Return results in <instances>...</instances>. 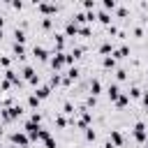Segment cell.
Returning <instances> with one entry per match:
<instances>
[{"instance_id":"6da1fadb","label":"cell","mask_w":148,"mask_h":148,"mask_svg":"<svg viewBox=\"0 0 148 148\" xmlns=\"http://www.w3.org/2000/svg\"><path fill=\"white\" fill-rule=\"evenodd\" d=\"M132 136L139 141V143H143L146 141V136H148V130H146V123H134V127H132Z\"/></svg>"},{"instance_id":"7a4b0ae2","label":"cell","mask_w":148,"mask_h":148,"mask_svg":"<svg viewBox=\"0 0 148 148\" xmlns=\"http://www.w3.org/2000/svg\"><path fill=\"white\" fill-rule=\"evenodd\" d=\"M12 143L14 146H21V148H28V143H30V139H28V134L25 132H12Z\"/></svg>"},{"instance_id":"3957f363","label":"cell","mask_w":148,"mask_h":148,"mask_svg":"<svg viewBox=\"0 0 148 148\" xmlns=\"http://www.w3.org/2000/svg\"><path fill=\"white\" fill-rule=\"evenodd\" d=\"M37 9L51 18V14H56V12H58V5H53V2H37Z\"/></svg>"},{"instance_id":"277c9868","label":"cell","mask_w":148,"mask_h":148,"mask_svg":"<svg viewBox=\"0 0 148 148\" xmlns=\"http://www.w3.org/2000/svg\"><path fill=\"white\" fill-rule=\"evenodd\" d=\"M62 65H67V60H65V53H53V58H51V67L58 72Z\"/></svg>"},{"instance_id":"5b68a950","label":"cell","mask_w":148,"mask_h":148,"mask_svg":"<svg viewBox=\"0 0 148 148\" xmlns=\"http://www.w3.org/2000/svg\"><path fill=\"white\" fill-rule=\"evenodd\" d=\"M109 141H111L116 148H120V146H123V134H120V130H111V134H109Z\"/></svg>"},{"instance_id":"8992f818","label":"cell","mask_w":148,"mask_h":148,"mask_svg":"<svg viewBox=\"0 0 148 148\" xmlns=\"http://www.w3.org/2000/svg\"><path fill=\"white\" fill-rule=\"evenodd\" d=\"M79 35V25L74 23V21H67V25H65V37H76Z\"/></svg>"},{"instance_id":"52a82bcc","label":"cell","mask_w":148,"mask_h":148,"mask_svg":"<svg viewBox=\"0 0 148 148\" xmlns=\"http://www.w3.org/2000/svg\"><path fill=\"white\" fill-rule=\"evenodd\" d=\"M106 95H109V99H111V102H116V99H118L123 92H120V88H118L116 83H111V86L106 88Z\"/></svg>"},{"instance_id":"ba28073f","label":"cell","mask_w":148,"mask_h":148,"mask_svg":"<svg viewBox=\"0 0 148 148\" xmlns=\"http://www.w3.org/2000/svg\"><path fill=\"white\" fill-rule=\"evenodd\" d=\"M12 51H14V56H16L18 60H23V58H25V46H23V44H16V42H14Z\"/></svg>"},{"instance_id":"9c48e42d","label":"cell","mask_w":148,"mask_h":148,"mask_svg":"<svg viewBox=\"0 0 148 148\" xmlns=\"http://www.w3.org/2000/svg\"><path fill=\"white\" fill-rule=\"evenodd\" d=\"M32 53H35V58H37V60H46V58H49V51H46L44 46H35V49H32Z\"/></svg>"},{"instance_id":"30bf717a","label":"cell","mask_w":148,"mask_h":148,"mask_svg":"<svg viewBox=\"0 0 148 148\" xmlns=\"http://www.w3.org/2000/svg\"><path fill=\"white\" fill-rule=\"evenodd\" d=\"M74 79H79V67H69V72H67V76H65V86H69Z\"/></svg>"},{"instance_id":"8fae6325","label":"cell","mask_w":148,"mask_h":148,"mask_svg":"<svg viewBox=\"0 0 148 148\" xmlns=\"http://www.w3.org/2000/svg\"><path fill=\"white\" fill-rule=\"evenodd\" d=\"M90 92H92V97H97V95L102 92V83H99V79H90Z\"/></svg>"},{"instance_id":"7c38bea8","label":"cell","mask_w":148,"mask_h":148,"mask_svg":"<svg viewBox=\"0 0 148 148\" xmlns=\"http://www.w3.org/2000/svg\"><path fill=\"white\" fill-rule=\"evenodd\" d=\"M53 42H56V49H58V53H62V46H65V35L56 32V35H53Z\"/></svg>"},{"instance_id":"4fadbf2b","label":"cell","mask_w":148,"mask_h":148,"mask_svg":"<svg viewBox=\"0 0 148 148\" xmlns=\"http://www.w3.org/2000/svg\"><path fill=\"white\" fill-rule=\"evenodd\" d=\"M35 95H37V97H39V99H46V97H49V95H51V86H39V88H37V92H35Z\"/></svg>"},{"instance_id":"5bb4252c","label":"cell","mask_w":148,"mask_h":148,"mask_svg":"<svg viewBox=\"0 0 148 148\" xmlns=\"http://www.w3.org/2000/svg\"><path fill=\"white\" fill-rule=\"evenodd\" d=\"M113 104H116L118 109H125V106L130 104V95H127V92H123V95H120V97H118V99H116Z\"/></svg>"},{"instance_id":"9a60e30c","label":"cell","mask_w":148,"mask_h":148,"mask_svg":"<svg viewBox=\"0 0 148 148\" xmlns=\"http://www.w3.org/2000/svg\"><path fill=\"white\" fill-rule=\"evenodd\" d=\"M14 42H16V44H23V42H25V32H23L21 28L14 30Z\"/></svg>"},{"instance_id":"2e32d148","label":"cell","mask_w":148,"mask_h":148,"mask_svg":"<svg viewBox=\"0 0 148 148\" xmlns=\"http://www.w3.org/2000/svg\"><path fill=\"white\" fill-rule=\"evenodd\" d=\"M35 76H37V74H35V69H32L30 65H25V67H23V79H28V81H32Z\"/></svg>"},{"instance_id":"e0dca14e","label":"cell","mask_w":148,"mask_h":148,"mask_svg":"<svg viewBox=\"0 0 148 148\" xmlns=\"http://www.w3.org/2000/svg\"><path fill=\"white\" fill-rule=\"evenodd\" d=\"M125 56H130V49L127 46H120V49L113 51V58H125Z\"/></svg>"},{"instance_id":"ac0fdd59","label":"cell","mask_w":148,"mask_h":148,"mask_svg":"<svg viewBox=\"0 0 148 148\" xmlns=\"http://www.w3.org/2000/svg\"><path fill=\"white\" fill-rule=\"evenodd\" d=\"M102 65H104L106 69H113V67H116V58H111V56H104V60H102Z\"/></svg>"},{"instance_id":"d6986e66","label":"cell","mask_w":148,"mask_h":148,"mask_svg":"<svg viewBox=\"0 0 148 148\" xmlns=\"http://www.w3.org/2000/svg\"><path fill=\"white\" fill-rule=\"evenodd\" d=\"M97 18H99L104 25H111V16H109L106 12H97Z\"/></svg>"},{"instance_id":"ffe728a7","label":"cell","mask_w":148,"mask_h":148,"mask_svg":"<svg viewBox=\"0 0 148 148\" xmlns=\"http://www.w3.org/2000/svg\"><path fill=\"white\" fill-rule=\"evenodd\" d=\"M49 83H51V88H56V86H60V83H65V79H62V76H60V74H53V76H51V81H49Z\"/></svg>"},{"instance_id":"44dd1931","label":"cell","mask_w":148,"mask_h":148,"mask_svg":"<svg viewBox=\"0 0 148 148\" xmlns=\"http://www.w3.org/2000/svg\"><path fill=\"white\" fill-rule=\"evenodd\" d=\"M28 106H30V109H37V106H39V97H37V95H30V97H28Z\"/></svg>"},{"instance_id":"7402d4cb","label":"cell","mask_w":148,"mask_h":148,"mask_svg":"<svg viewBox=\"0 0 148 148\" xmlns=\"http://www.w3.org/2000/svg\"><path fill=\"white\" fill-rule=\"evenodd\" d=\"M111 51H113V46H111V42H104V44L99 46V53H104V56H106V53H111Z\"/></svg>"},{"instance_id":"603a6c76","label":"cell","mask_w":148,"mask_h":148,"mask_svg":"<svg viewBox=\"0 0 148 148\" xmlns=\"http://www.w3.org/2000/svg\"><path fill=\"white\" fill-rule=\"evenodd\" d=\"M127 95H130V97H134V99H136V97H141V95H143V92H141V88H136V86H132V90H130V92H127Z\"/></svg>"},{"instance_id":"cb8c5ba5","label":"cell","mask_w":148,"mask_h":148,"mask_svg":"<svg viewBox=\"0 0 148 148\" xmlns=\"http://www.w3.org/2000/svg\"><path fill=\"white\" fill-rule=\"evenodd\" d=\"M56 125H58L60 130H65V127H67V120H65V116H56Z\"/></svg>"},{"instance_id":"d4e9b609","label":"cell","mask_w":148,"mask_h":148,"mask_svg":"<svg viewBox=\"0 0 148 148\" xmlns=\"http://www.w3.org/2000/svg\"><path fill=\"white\" fill-rule=\"evenodd\" d=\"M95 139H97L95 130H92V127H88V130H86V141H95Z\"/></svg>"},{"instance_id":"484cf974","label":"cell","mask_w":148,"mask_h":148,"mask_svg":"<svg viewBox=\"0 0 148 148\" xmlns=\"http://www.w3.org/2000/svg\"><path fill=\"white\" fill-rule=\"evenodd\" d=\"M51 25H53V18H49V16H44V18H42V28H44V30H49Z\"/></svg>"},{"instance_id":"4316f807","label":"cell","mask_w":148,"mask_h":148,"mask_svg":"<svg viewBox=\"0 0 148 148\" xmlns=\"http://www.w3.org/2000/svg\"><path fill=\"white\" fill-rule=\"evenodd\" d=\"M62 113H74V104L72 102H65L62 104Z\"/></svg>"},{"instance_id":"83f0119b","label":"cell","mask_w":148,"mask_h":148,"mask_svg":"<svg viewBox=\"0 0 148 148\" xmlns=\"http://www.w3.org/2000/svg\"><path fill=\"white\" fill-rule=\"evenodd\" d=\"M30 123H35V125H39V123H42V113H37V111H35V113L30 116Z\"/></svg>"},{"instance_id":"f1b7e54d","label":"cell","mask_w":148,"mask_h":148,"mask_svg":"<svg viewBox=\"0 0 148 148\" xmlns=\"http://www.w3.org/2000/svg\"><path fill=\"white\" fill-rule=\"evenodd\" d=\"M44 143H46V148H58V143H56V139H53V136H49Z\"/></svg>"},{"instance_id":"f546056e","label":"cell","mask_w":148,"mask_h":148,"mask_svg":"<svg viewBox=\"0 0 148 148\" xmlns=\"http://www.w3.org/2000/svg\"><path fill=\"white\" fill-rule=\"evenodd\" d=\"M104 9H116V0H104Z\"/></svg>"},{"instance_id":"4dcf8cb0","label":"cell","mask_w":148,"mask_h":148,"mask_svg":"<svg viewBox=\"0 0 148 148\" xmlns=\"http://www.w3.org/2000/svg\"><path fill=\"white\" fill-rule=\"evenodd\" d=\"M79 35H81V37H88V35H90V28H88V25L79 28Z\"/></svg>"},{"instance_id":"1f68e13d","label":"cell","mask_w":148,"mask_h":148,"mask_svg":"<svg viewBox=\"0 0 148 148\" xmlns=\"http://www.w3.org/2000/svg\"><path fill=\"white\" fill-rule=\"evenodd\" d=\"M0 65H2V67H7V69H9V65H12V60H9V58H7V56H2V58H0Z\"/></svg>"},{"instance_id":"d6a6232c","label":"cell","mask_w":148,"mask_h":148,"mask_svg":"<svg viewBox=\"0 0 148 148\" xmlns=\"http://www.w3.org/2000/svg\"><path fill=\"white\" fill-rule=\"evenodd\" d=\"M116 76H118V81H123V79L127 76V72H125V69H118V72H116Z\"/></svg>"},{"instance_id":"836d02e7","label":"cell","mask_w":148,"mask_h":148,"mask_svg":"<svg viewBox=\"0 0 148 148\" xmlns=\"http://www.w3.org/2000/svg\"><path fill=\"white\" fill-rule=\"evenodd\" d=\"M118 16L125 18V16H127V9H125V7H118Z\"/></svg>"},{"instance_id":"e575fe53","label":"cell","mask_w":148,"mask_h":148,"mask_svg":"<svg viewBox=\"0 0 148 148\" xmlns=\"http://www.w3.org/2000/svg\"><path fill=\"white\" fill-rule=\"evenodd\" d=\"M0 88H2V90H9V88H12V83H9V81H7V79H5V81H2V83H0Z\"/></svg>"},{"instance_id":"d590c367","label":"cell","mask_w":148,"mask_h":148,"mask_svg":"<svg viewBox=\"0 0 148 148\" xmlns=\"http://www.w3.org/2000/svg\"><path fill=\"white\" fill-rule=\"evenodd\" d=\"M95 102H97V99H95V97H92V95H90V97H88V99H86V104H88V106H95Z\"/></svg>"},{"instance_id":"8d00e7d4","label":"cell","mask_w":148,"mask_h":148,"mask_svg":"<svg viewBox=\"0 0 148 148\" xmlns=\"http://www.w3.org/2000/svg\"><path fill=\"white\" fill-rule=\"evenodd\" d=\"M141 99H143V104H146V106H148V90H146V92H143V95H141Z\"/></svg>"},{"instance_id":"74e56055","label":"cell","mask_w":148,"mask_h":148,"mask_svg":"<svg viewBox=\"0 0 148 148\" xmlns=\"http://www.w3.org/2000/svg\"><path fill=\"white\" fill-rule=\"evenodd\" d=\"M104 148H116V146H113L111 141H106V143H104Z\"/></svg>"},{"instance_id":"f35d334b","label":"cell","mask_w":148,"mask_h":148,"mask_svg":"<svg viewBox=\"0 0 148 148\" xmlns=\"http://www.w3.org/2000/svg\"><path fill=\"white\" fill-rule=\"evenodd\" d=\"M146 143H148V136H146Z\"/></svg>"}]
</instances>
